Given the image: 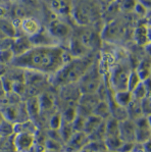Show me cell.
Segmentation results:
<instances>
[{"label":"cell","mask_w":151,"mask_h":152,"mask_svg":"<svg viewBox=\"0 0 151 152\" xmlns=\"http://www.w3.org/2000/svg\"><path fill=\"white\" fill-rule=\"evenodd\" d=\"M67 54L69 51L58 45L33 46L23 54L13 56L10 61L18 69L53 77L69 60Z\"/></svg>","instance_id":"1"},{"label":"cell","mask_w":151,"mask_h":152,"mask_svg":"<svg viewBox=\"0 0 151 152\" xmlns=\"http://www.w3.org/2000/svg\"><path fill=\"white\" fill-rule=\"evenodd\" d=\"M96 57L97 52L93 51L82 57L71 58L52 77L53 85L61 87V86L69 85V84L78 83V81L84 76L85 72L89 69V67L96 61Z\"/></svg>","instance_id":"2"},{"label":"cell","mask_w":151,"mask_h":152,"mask_svg":"<svg viewBox=\"0 0 151 152\" xmlns=\"http://www.w3.org/2000/svg\"><path fill=\"white\" fill-rule=\"evenodd\" d=\"M103 82V77L101 74V69L99 64L95 61L89 67L85 75L78 81L77 86L81 94H94Z\"/></svg>","instance_id":"3"},{"label":"cell","mask_w":151,"mask_h":152,"mask_svg":"<svg viewBox=\"0 0 151 152\" xmlns=\"http://www.w3.org/2000/svg\"><path fill=\"white\" fill-rule=\"evenodd\" d=\"M131 72L132 71L130 69L128 64H124V62L117 64L111 69L109 75V84L113 93L128 90V82H129Z\"/></svg>","instance_id":"4"},{"label":"cell","mask_w":151,"mask_h":152,"mask_svg":"<svg viewBox=\"0 0 151 152\" xmlns=\"http://www.w3.org/2000/svg\"><path fill=\"white\" fill-rule=\"evenodd\" d=\"M75 18L81 26H89L94 24L99 18V11L93 2L84 0L78 3L75 8Z\"/></svg>","instance_id":"5"},{"label":"cell","mask_w":151,"mask_h":152,"mask_svg":"<svg viewBox=\"0 0 151 152\" xmlns=\"http://www.w3.org/2000/svg\"><path fill=\"white\" fill-rule=\"evenodd\" d=\"M74 37L78 39L89 51H96L101 43V35L89 26H83L82 30Z\"/></svg>","instance_id":"6"},{"label":"cell","mask_w":151,"mask_h":152,"mask_svg":"<svg viewBox=\"0 0 151 152\" xmlns=\"http://www.w3.org/2000/svg\"><path fill=\"white\" fill-rule=\"evenodd\" d=\"M47 32L55 40H66L71 37V29L69 24L66 22L59 20V18H54L51 20L48 25Z\"/></svg>","instance_id":"7"},{"label":"cell","mask_w":151,"mask_h":152,"mask_svg":"<svg viewBox=\"0 0 151 152\" xmlns=\"http://www.w3.org/2000/svg\"><path fill=\"white\" fill-rule=\"evenodd\" d=\"M35 135L30 133H15L13 138V145L18 152H30L35 147Z\"/></svg>","instance_id":"8"},{"label":"cell","mask_w":151,"mask_h":152,"mask_svg":"<svg viewBox=\"0 0 151 152\" xmlns=\"http://www.w3.org/2000/svg\"><path fill=\"white\" fill-rule=\"evenodd\" d=\"M80 96L81 92L77 83L59 87V97L64 104H77Z\"/></svg>","instance_id":"9"},{"label":"cell","mask_w":151,"mask_h":152,"mask_svg":"<svg viewBox=\"0 0 151 152\" xmlns=\"http://www.w3.org/2000/svg\"><path fill=\"white\" fill-rule=\"evenodd\" d=\"M88 143L89 139L84 132H75L64 144V148L69 152H78L85 148Z\"/></svg>","instance_id":"10"},{"label":"cell","mask_w":151,"mask_h":152,"mask_svg":"<svg viewBox=\"0 0 151 152\" xmlns=\"http://www.w3.org/2000/svg\"><path fill=\"white\" fill-rule=\"evenodd\" d=\"M118 136L124 142L136 143V128H135L134 121L129 118L120 121Z\"/></svg>","instance_id":"11"},{"label":"cell","mask_w":151,"mask_h":152,"mask_svg":"<svg viewBox=\"0 0 151 152\" xmlns=\"http://www.w3.org/2000/svg\"><path fill=\"white\" fill-rule=\"evenodd\" d=\"M46 2L49 8L57 15H69L73 9L71 0H46Z\"/></svg>","instance_id":"12"},{"label":"cell","mask_w":151,"mask_h":152,"mask_svg":"<svg viewBox=\"0 0 151 152\" xmlns=\"http://www.w3.org/2000/svg\"><path fill=\"white\" fill-rule=\"evenodd\" d=\"M33 47L32 43L30 42L29 38L26 37H20V38L15 39V41L11 43V52H12L13 56L20 55L23 53H25L26 51H28L30 48Z\"/></svg>","instance_id":"13"},{"label":"cell","mask_w":151,"mask_h":152,"mask_svg":"<svg viewBox=\"0 0 151 152\" xmlns=\"http://www.w3.org/2000/svg\"><path fill=\"white\" fill-rule=\"evenodd\" d=\"M25 104L30 120L34 121L36 118H38L39 115L41 114V108H40V104H39L38 96L28 97V100L25 102Z\"/></svg>","instance_id":"14"},{"label":"cell","mask_w":151,"mask_h":152,"mask_svg":"<svg viewBox=\"0 0 151 152\" xmlns=\"http://www.w3.org/2000/svg\"><path fill=\"white\" fill-rule=\"evenodd\" d=\"M39 104H40L41 113L42 112H50L54 108L55 99L53 95H51L49 92H42L40 95H38Z\"/></svg>","instance_id":"15"},{"label":"cell","mask_w":151,"mask_h":152,"mask_svg":"<svg viewBox=\"0 0 151 152\" xmlns=\"http://www.w3.org/2000/svg\"><path fill=\"white\" fill-rule=\"evenodd\" d=\"M22 29L24 30V33L27 34L28 36L31 37L35 36L39 31L41 30L40 25L33 18H26L22 22Z\"/></svg>","instance_id":"16"},{"label":"cell","mask_w":151,"mask_h":152,"mask_svg":"<svg viewBox=\"0 0 151 152\" xmlns=\"http://www.w3.org/2000/svg\"><path fill=\"white\" fill-rule=\"evenodd\" d=\"M13 132L15 133H30V134L36 135L38 129L34 121L28 120L22 123L13 124Z\"/></svg>","instance_id":"17"},{"label":"cell","mask_w":151,"mask_h":152,"mask_svg":"<svg viewBox=\"0 0 151 152\" xmlns=\"http://www.w3.org/2000/svg\"><path fill=\"white\" fill-rule=\"evenodd\" d=\"M124 143L120 136H107L104 139L106 151L109 152H120Z\"/></svg>","instance_id":"18"},{"label":"cell","mask_w":151,"mask_h":152,"mask_svg":"<svg viewBox=\"0 0 151 152\" xmlns=\"http://www.w3.org/2000/svg\"><path fill=\"white\" fill-rule=\"evenodd\" d=\"M126 110L128 114V118L132 121H135L136 118L143 115L140 101H138V100L132 99L131 101H130V103L127 105Z\"/></svg>","instance_id":"19"},{"label":"cell","mask_w":151,"mask_h":152,"mask_svg":"<svg viewBox=\"0 0 151 152\" xmlns=\"http://www.w3.org/2000/svg\"><path fill=\"white\" fill-rule=\"evenodd\" d=\"M0 32L8 39H13L17 35L15 25L4 18H0Z\"/></svg>","instance_id":"20"},{"label":"cell","mask_w":151,"mask_h":152,"mask_svg":"<svg viewBox=\"0 0 151 152\" xmlns=\"http://www.w3.org/2000/svg\"><path fill=\"white\" fill-rule=\"evenodd\" d=\"M103 121V120H101L100 118L94 115V114H91L88 118H86L85 120V124H84V128H83V132L85 133L86 135H90L95 129L98 128V126Z\"/></svg>","instance_id":"21"},{"label":"cell","mask_w":151,"mask_h":152,"mask_svg":"<svg viewBox=\"0 0 151 152\" xmlns=\"http://www.w3.org/2000/svg\"><path fill=\"white\" fill-rule=\"evenodd\" d=\"M131 94H132V99L138 100V101H141V100L144 99L145 97L149 96V88H148V86H147V80L141 82V83L132 91Z\"/></svg>","instance_id":"22"},{"label":"cell","mask_w":151,"mask_h":152,"mask_svg":"<svg viewBox=\"0 0 151 152\" xmlns=\"http://www.w3.org/2000/svg\"><path fill=\"white\" fill-rule=\"evenodd\" d=\"M92 114L98 116V118H100L103 121L110 118V109H109V105L107 101H99L98 104L93 109Z\"/></svg>","instance_id":"23"},{"label":"cell","mask_w":151,"mask_h":152,"mask_svg":"<svg viewBox=\"0 0 151 152\" xmlns=\"http://www.w3.org/2000/svg\"><path fill=\"white\" fill-rule=\"evenodd\" d=\"M136 72L138 74L140 80L144 82L149 80L150 78V60L149 58H144L141 60L138 67L136 69Z\"/></svg>","instance_id":"24"},{"label":"cell","mask_w":151,"mask_h":152,"mask_svg":"<svg viewBox=\"0 0 151 152\" xmlns=\"http://www.w3.org/2000/svg\"><path fill=\"white\" fill-rule=\"evenodd\" d=\"M58 133H59V136H60V139H61L62 143L66 144L67 142V140H69V138L71 137V135L75 133L71 123L62 120L61 125H60V127L58 129Z\"/></svg>","instance_id":"25"},{"label":"cell","mask_w":151,"mask_h":152,"mask_svg":"<svg viewBox=\"0 0 151 152\" xmlns=\"http://www.w3.org/2000/svg\"><path fill=\"white\" fill-rule=\"evenodd\" d=\"M148 36V30L144 25H140L135 29L134 31V39L139 45H145L149 41Z\"/></svg>","instance_id":"26"},{"label":"cell","mask_w":151,"mask_h":152,"mask_svg":"<svg viewBox=\"0 0 151 152\" xmlns=\"http://www.w3.org/2000/svg\"><path fill=\"white\" fill-rule=\"evenodd\" d=\"M106 137V131H105V121H103L98 128L95 129L90 135H88L89 142L91 141H104Z\"/></svg>","instance_id":"27"},{"label":"cell","mask_w":151,"mask_h":152,"mask_svg":"<svg viewBox=\"0 0 151 152\" xmlns=\"http://www.w3.org/2000/svg\"><path fill=\"white\" fill-rule=\"evenodd\" d=\"M113 99L118 105L123 107H127V105L132 100V94L130 91H120L113 93Z\"/></svg>","instance_id":"28"},{"label":"cell","mask_w":151,"mask_h":152,"mask_svg":"<svg viewBox=\"0 0 151 152\" xmlns=\"http://www.w3.org/2000/svg\"><path fill=\"white\" fill-rule=\"evenodd\" d=\"M118 127L120 121L113 118H108L105 120V131L106 137L107 136H118Z\"/></svg>","instance_id":"29"},{"label":"cell","mask_w":151,"mask_h":152,"mask_svg":"<svg viewBox=\"0 0 151 152\" xmlns=\"http://www.w3.org/2000/svg\"><path fill=\"white\" fill-rule=\"evenodd\" d=\"M44 147L46 150L51 151H61L62 149V142L56 141V140L50 139V138H45V142H44Z\"/></svg>","instance_id":"30"},{"label":"cell","mask_w":151,"mask_h":152,"mask_svg":"<svg viewBox=\"0 0 151 152\" xmlns=\"http://www.w3.org/2000/svg\"><path fill=\"white\" fill-rule=\"evenodd\" d=\"M140 78H139L138 74L136 72V71H132L131 74H130V77H129V82H128V91L132 92L139 84L141 83Z\"/></svg>","instance_id":"31"},{"label":"cell","mask_w":151,"mask_h":152,"mask_svg":"<svg viewBox=\"0 0 151 152\" xmlns=\"http://www.w3.org/2000/svg\"><path fill=\"white\" fill-rule=\"evenodd\" d=\"M61 121H62V118L60 112H55V113H53L50 116L49 121H48L49 128L51 130H58L60 125H61Z\"/></svg>","instance_id":"32"},{"label":"cell","mask_w":151,"mask_h":152,"mask_svg":"<svg viewBox=\"0 0 151 152\" xmlns=\"http://www.w3.org/2000/svg\"><path fill=\"white\" fill-rule=\"evenodd\" d=\"M141 109H142V113L144 116H149L150 115V96L145 97L140 101Z\"/></svg>","instance_id":"33"},{"label":"cell","mask_w":151,"mask_h":152,"mask_svg":"<svg viewBox=\"0 0 151 152\" xmlns=\"http://www.w3.org/2000/svg\"><path fill=\"white\" fill-rule=\"evenodd\" d=\"M135 0H125L124 3L122 4V7L125 8L126 10H131V9H134L135 8Z\"/></svg>","instance_id":"34"},{"label":"cell","mask_w":151,"mask_h":152,"mask_svg":"<svg viewBox=\"0 0 151 152\" xmlns=\"http://www.w3.org/2000/svg\"><path fill=\"white\" fill-rule=\"evenodd\" d=\"M78 152H93V151L91 150V149H89V148H88L87 146H86L85 148H83L82 150H80V151H78Z\"/></svg>","instance_id":"35"},{"label":"cell","mask_w":151,"mask_h":152,"mask_svg":"<svg viewBox=\"0 0 151 152\" xmlns=\"http://www.w3.org/2000/svg\"><path fill=\"white\" fill-rule=\"evenodd\" d=\"M44 152H60V151H51V150H46V149H45V151H44Z\"/></svg>","instance_id":"36"},{"label":"cell","mask_w":151,"mask_h":152,"mask_svg":"<svg viewBox=\"0 0 151 152\" xmlns=\"http://www.w3.org/2000/svg\"><path fill=\"white\" fill-rule=\"evenodd\" d=\"M130 152H139V151H136V150H134V149H132V151H130Z\"/></svg>","instance_id":"37"},{"label":"cell","mask_w":151,"mask_h":152,"mask_svg":"<svg viewBox=\"0 0 151 152\" xmlns=\"http://www.w3.org/2000/svg\"><path fill=\"white\" fill-rule=\"evenodd\" d=\"M62 152H69V151H66V150H64V151H62Z\"/></svg>","instance_id":"38"}]
</instances>
